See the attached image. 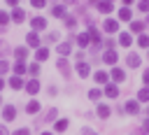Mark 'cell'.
Returning <instances> with one entry per match:
<instances>
[{
  "instance_id": "32",
  "label": "cell",
  "mask_w": 149,
  "mask_h": 135,
  "mask_svg": "<svg viewBox=\"0 0 149 135\" xmlns=\"http://www.w3.org/2000/svg\"><path fill=\"white\" fill-rule=\"evenodd\" d=\"M28 74H33V79H35V77H37V74H40V63H37V61H35V63H30V65H28Z\"/></svg>"
},
{
  "instance_id": "50",
  "label": "cell",
  "mask_w": 149,
  "mask_h": 135,
  "mask_svg": "<svg viewBox=\"0 0 149 135\" xmlns=\"http://www.w3.org/2000/svg\"><path fill=\"white\" fill-rule=\"evenodd\" d=\"M42 135H54V133H47V130H44V133H42Z\"/></svg>"
},
{
  "instance_id": "33",
  "label": "cell",
  "mask_w": 149,
  "mask_h": 135,
  "mask_svg": "<svg viewBox=\"0 0 149 135\" xmlns=\"http://www.w3.org/2000/svg\"><path fill=\"white\" fill-rule=\"evenodd\" d=\"M137 47H142V49H149V35H144V33H142V35L137 37Z\"/></svg>"
},
{
  "instance_id": "7",
  "label": "cell",
  "mask_w": 149,
  "mask_h": 135,
  "mask_svg": "<svg viewBox=\"0 0 149 135\" xmlns=\"http://www.w3.org/2000/svg\"><path fill=\"white\" fill-rule=\"evenodd\" d=\"M74 68H77V74H79V77H88V74H91V65L84 63V61H79Z\"/></svg>"
},
{
  "instance_id": "49",
  "label": "cell",
  "mask_w": 149,
  "mask_h": 135,
  "mask_svg": "<svg viewBox=\"0 0 149 135\" xmlns=\"http://www.w3.org/2000/svg\"><path fill=\"white\" fill-rule=\"evenodd\" d=\"M2 88H5V79L0 77V91H2Z\"/></svg>"
},
{
  "instance_id": "46",
  "label": "cell",
  "mask_w": 149,
  "mask_h": 135,
  "mask_svg": "<svg viewBox=\"0 0 149 135\" xmlns=\"http://www.w3.org/2000/svg\"><path fill=\"white\" fill-rule=\"evenodd\" d=\"M5 51H7V44H5V42H0V56H2Z\"/></svg>"
},
{
  "instance_id": "1",
  "label": "cell",
  "mask_w": 149,
  "mask_h": 135,
  "mask_svg": "<svg viewBox=\"0 0 149 135\" xmlns=\"http://www.w3.org/2000/svg\"><path fill=\"white\" fill-rule=\"evenodd\" d=\"M30 28H33L35 33L44 30V28H47V19H44V16H35V19H30Z\"/></svg>"
},
{
  "instance_id": "20",
  "label": "cell",
  "mask_w": 149,
  "mask_h": 135,
  "mask_svg": "<svg viewBox=\"0 0 149 135\" xmlns=\"http://www.w3.org/2000/svg\"><path fill=\"white\" fill-rule=\"evenodd\" d=\"M86 33H88V37H91V42H93L95 47H100V33H98V28H88Z\"/></svg>"
},
{
  "instance_id": "5",
  "label": "cell",
  "mask_w": 149,
  "mask_h": 135,
  "mask_svg": "<svg viewBox=\"0 0 149 135\" xmlns=\"http://www.w3.org/2000/svg\"><path fill=\"white\" fill-rule=\"evenodd\" d=\"M14 116H16V107L14 105H5L2 107V119L5 121H14Z\"/></svg>"
},
{
  "instance_id": "26",
  "label": "cell",
  "mask_w": 149,
  "mask_h": 135,
  "mask_svg": "<svg viewBox=\"0 0 149 135\" xmlns=\"http://www.w3.org/2000/svg\"><path fill=\"white\" fill-rule=\"evenodd\" d=\"M112 79H114V81H123V79H126V72H123L121 68H112Z\"/></svg>"
},
{
  "instance_id": "43",
  "label": "cell",
  "mask_w": 149,
  "mask_h": 135,
  "mask_svg": "<svg viewBox=\"0 0 149 135\" xmlns=\"http://www.w3.org/2000/svg\"><path fill=\"white\" fill-rule=\"evenodd\" d=\"M142 79H144V86H149V70H144V74H142Z\"/></svg>"
},
{
  "instance_id": "9",
  "label": "cell",
  "mask_w": 149,
  "mask_h": 135,
  "mask_svg": "<svg viewBox=\"0 0 149 135\" xmlns=\"http://www.w3.org/2000/svg\"><path fill=\"white\" fill-rule=\"evenodd\" d=\"M23 88H26L30 95H35V93H37L42 86H40V81H37V79H30V81H26V86H23Z\"/></svg>"
},
{
  "instance_id": "36",
  "label": "cell",
  "mask_w": 149,
  "mask_h": 135,
  "mask_svg": "<svg viewBox=\"0 0 149 135\" xmlns=\"http://www.w3.org/2000/svg\"><path fill=\"white\" fill-rule=\"evenodd\" d=\"M7 72H9V63L5 58H0V74H7Z\"/></svg>"
},
{
  "instance_id": "4",
  "label": "cell",
  "mask_w": 149,
  "mask_h": 135,
  "mask_svg": "<svg viewBox=\"0 0 149 135\" xmlns=\"http://www.w3.org/2000/svg\"><path fill=\"white\" fill-rule=\"evenodd\" d=\"M102 61H105V63H107V65H114V63H116V61H119V54H116V51H114V49H107V51H105V54H102Z\"/></svg>"
},
{
  "instance_id": "53",
  "label": "cell",
  "mask_w": 149,
  "mask_h": 135,
  "mask_svg": "<svg viewBox=\"0 0 149 135\" xmlns=\"http://www.w3.org/2000/svg\"><path fill=\"white\" fill-rule=\"evenodd\" d=\"M147 21H149V19H147Z\"/></svg>"
},
{
  "instance_id": "35",
  "label": "cell",
  "mask_w": 149,
  "mask_h": 135,
  "mask_svg": "<svg viewBox=\"0 0 149 135\" xmlns=\"http://www.w3.org/2000/svg\"><path fill=\"white\" fill-rule=\"evenodd\" d=\"M100 95H102L100 88H91V91H88V98H91V100H100Z\"/></svg>"
},
{
  "instance_id": "16",
  "label": "cell",
  "mask_w": 149,
  "mask_h": 135,
  "mask_svg": "<svg viewBox=\"0 0 149 135\" xmlns=\"http://www.w3.org/2000/svg\"><path fill=\"white\" fill-rule=\"evenodd\" d=\"M119 21H133L130 7H121V9H119Z\"/></svg>"
},
{
  "instance_id": "15",
  "label": "cell",
  "mask_w": 149,
  "mask_h": 135,
  "mask_svg": "<svg viewBox=\"0 0 149 135\" xmlns=\"http://www.w3.org/2000/svg\"><path fill=\"white\" fill-rule=\"evenodd\" d=\"M65 12H68V9H65L63 5H54V7H51V16H56V19H65Z\"/></svg>"
},
{
  "instance_id": "41",
  "label": "cell",
  "mask_w": 149,
  "mask_h": 135,
  "mask_svg": "<svg viewBox=\"0 0 149 135\" xmlns=\"http://www.w3.org/2000/svg\"><path fill=\"white\" fill-rule=\"evenodd\" d=\"M56 40H58L56 33H49V35H47V42H56Z\"/></svg>"
},
{
  "instance_id": "30",
  "label": "cell",
  "mask_w": 149,
  "mask_h": 135,
  "mask_svg": "<svg viewBox=\"0 0 149 135\" xmlns=\"http://www.w3.org/2000/svg\"><path fill=\"white\" fill-rule=\"evenodd\" d=\"M95 114H98L100 119H107V116H109V107H107V105H98V109H95Z\"/></svg>"
},
{
  "instance_id": "52",
  "label": "cell",
  "mask_w": 149,
  "mask_h": 135,
  "mask_svg": "<svg viewBox=\"0 0 149 135\" xmlns=\"http://www.w3.org/2000/svg\"><path fill=\"white\" fill-rule=\"evenodd\" d=\"M0 102H2V100H0Z\"/></svg>"
},
{
  "instance_id": "3",
  "label": "cell",
  "mask_w": 149,
  "mask_h": 135,
  "mask_svg": "<svg viewBox=\"0 0 149 135\" xmlns=\"http://www.w3.org/2000/svg\"><path fill=\"white\" fill-rule=\"evenodd\" d=\"M9 16H12V21H14V23H23V21H26V12H23L21 7H14Z\"/></svg>"
},
{
  "instance_id": "28",
  "label": "cell",
  "mask_w": 149,
  "mask_h": 135,
  "mask_svg": "<svg viewBox=\"0 0 149 135\" xmlns=\"http://www.w3.org/2000/svg\"><path fill=\"white\" fill-rule=\"evenodd\" d=\"M93 77H95V81H98V84H107V79H109V74H107L105 70H98Z\"/></svg>"
},
{
  "instance_id": "45",
  "label": "cell",
  "mask_w": 149,
  "mask_h": 135,
  "mask_svg": "<svg viewBox=\"0 0 149 135\" xmlns=\"http://www.w3.org/2000/svg\"><path fill=\"white\" fill-rule=\"evenodd\" d=\"M0 135H9V130H7V126H0Z\"/></svg>"
},
{
  "instance_id": "51",
  "label": "cell",
  "mask_w": 149,
  "mask_h": 135,
  "mask_svg": "<svg viewBox=\"0 0 149 135\" xmlns=\"http://www.w3.org/2000/svg\"><path fill=\"white\" fill-rule=\"evenodd\" d=\"M147 116H149V107H147Z\"/></svg>"
},
{
  "instance_id": "24",
  "label": "cell",
  "mask_w": 149,
  "mask_h": 135,
  "mask_svg": "<svg viewBox=\"0 0 149 135\" xmlns=\"http://www.w3.org/2000/svg\"><path fill=\"white\" fill-rule=\"evenodd\" d=\"M142 30H144V21H130V33L142 35Z\"/></svg>"
},
{
  "instance_id": "18",
  "label": "cell",
  "mask_w": 149,
  "mask_h": 135,
  "mask_svg": "<svg viewBox=\"0 0 149 135\" xmlns=\"http://www.w3.org/2000/svg\"><path fill=\"white\" fill-rule=\"evenodd\" d=\"M56 68L61 70V74H63V77H68V74H70V65H68V61H65V58H58Z\"/></svg>"
},
{
  "instance_id": "38",
  "label": "cell",
  "mask_w": 149,
  "mask_h": 135,
  "mask_svg": "<svg viewBox=\"0 0 149 135\" xmlns=\"http://www.w3.org/2000/svg\"><path fill=\"white\" fill-rule=\"evenodd\" d=\"M65 26H68V28H74V26H77V19H74V16H65Z\"/></svg>"
},
{
  "instance_id": "12",
  "label": "cell",
  "mask_w": 149,
  "mask_h": 135,
  "mask_svg": "<svg viewBox=\"0 0 149 135\" xmlns=\"http://www.w3.org/2000/svg\"><path fill=\"white\" fill-rule=\"evenodd\" d=\"M95 7H98L100 14H109V12H112V2H109V0H98Z\"/></svg>"
},
{
  "instance_id": "6",
  "label": "cell",
  "mask_w": 149,
  "mask_h": 135,
  "mask_svg": "<svg viewBox=\"0 0 149 135\" xmlns=\"http://www.w3.org/2000/svg\"><path fill=\"white\" fill-rule=\"evenodd\" d=\"M26 42H28V47H35V49H40V47H42V44H40V35H37L35 30L26 35Z\"/></svg>"
},
{
  "instance_id": "11",
  "label": "cell",
  "mask_w": 149,
  "mask_h": 135,
  "mask_svg": "<svg viewBox=\"0 0 149 135\" xmlns=\"http://www.w3.org/2000/svg\"><path fill=\"white\" fill-rule=\"evenodd\" d=\"M68 126H70L68 119H56V121H54V130H56V133H65Z\"/></svg>"
},
{
  "instance_id": "23",
  "label": "cell",
  "mask_w": 149,
  "mask_h": 135,
  "mask_svg": "<svg viewBox=\"0 0 149 135\" xmlns=\"http://www.w3.org/2000/svg\"><path fill=\"white\" fill-rule=\"evenodd\" d=\"M9 86H12L14 91H19V88H23L26 84H23V79H21V77H16V74H14V77H9Z\"/></svg>"
},
{
  "instance_id": "47",
  "label": "cell",
  "mask_w": 149,
  "mask_h": 135,
  "mask_svg": "<svg viewBox=\"0 0 149 135\" xmlns=\"http://www.w3.org/2000/svg\"><path fill=\"white\" fill-rule=\"evenodd\" d=\"M5 2H7V5H12V7H16V5H19V0H5Z\"/></svg>"
},
{
  "instance_id": "19",
  "label": "cell",
  "mask_w": 149,
  "mask_h": 135,
  "mask_svg": "<svg viewBox=\"0 0 149 135\" xmlns=\"http://www.w3.org/2000/svg\"><path fill=\"white\" fill-rule=\"evenodd\" d=\"M107 98H116L119 95V88H116V84H105V91H102Z\"/></svg>"
},
{
  "instance_id": "21",
  "label": "cell",
  "mask_w": 149,
  "mask_h": 135,
  "mask_svg": "<svg viewBox=\"0 0 149 135\" xmlns=\"http://www.w3.org/2000/svg\"><path fill=\"white\" fill-rule=\"evenodd\" d=\"M14 58H16V61H26V58H28V49H26V47H16V49H14Z\"/></svg>"
},
{
  "instance_id": "13",
  "label": "cell",
  "mask_w": 149,
  "mask_h": 135,
  "mask_svg": "<svg viewBox=\"0 0 149 135\" xmlns=\"http://www.w3.org/2000/svg\"><path fill=\"white\" fill-rule=\"evenodd\" d=\"M56 51L61 54V58H65V56H70V51H72V44H70V42H61Z\"/></svg>"
},
{
  "instance_id": "2",
  "label": "cell",
  "mask_w": 149,
  "mask_h": 135,
  "mask_svg": "<svg viewBox=\"0 0 149 135\" xmlns=\"http://www.w3.org/2000/svg\"><path fill=\"white\" fill-rule=\"evenodd\" d=\"M102 30H105V33H109V35H114V33L119 30V21H116V19H105Z\"/></svg>"
},
{
  "instance_id": "54",
  "label": "cell",
  "mask_w": 149,
  "mask_h": 135,
  "mask_svg": "<svg viewBox=\"0 0 149 135\" xmlns=\"http://www.w3.org/2000/svg\"><path fill=\"white\" fill-rule=\"evenodd\" d=\"M109 2H112V0H109Z\"/></svg>"
},
{
  "instance_id": "39",
  "label": "cell",
  "mask_w": 149,
  "mask_h": 135,
  "mask_svg": "<svg viewBox=\"0 0 149 135\" xmlns=\"http://www.w3.org/2000/svg\"><path fill=\"white\" fill-rule=\"evenodd\" d=\"M30 5H33L35 9H42V7L47 5V0H30Z\"/></svg>"
},
{
  "instance_id": "27",
  "label": "cell",
  "mask_w": 149,
  "mask_h": 135,
  "mask_svg": "<svg viewBox=\"0 0 149 135\" xmlns=\"http://www.w3.org/2000/svg\"><path fill=\"white\" fill-rule=\"evenodd\" d=\"M40 107H42V105H40L37 100H30V102L26 105V112H28V114H37V112H40Z\"/></svg>"
},
{
  "instance_id": "42",
  "label": "cell",
  "mask_w": 149,
  "mask_h": 135,
  "mask_svg": "<svg viewBox=\"0 0 149 135\" xmlns=\"http://www.w3.org/2000/svg\"><path fill=\"white\" fill-rule=\"evenodd\" d=\"M142 130H144V133H149V116L142 121Z\"/></svg>"
},
{
  "instance_id": "48",
  "label": "cell",
  "mask_w": 149,
  "mask_h": 135,
  "mask_svg": "<svg viewBox=\"0 0 149 135\" xmlns=\"http://www.w3.org/2000/svg\"><path fill=\"white\" fill-rule=\"evenodd\" d=\"M121 2H123V7H128V5H133L135 0H121Z\"/></svg>"
},
{
  "instance_id": "22",
  "label": "cell",
  "mask_w": 149,
  "mask_h": 135,
  "mask_svg": "<svg viewBox=\"0 0 149 135\" xmlns=\"http://www.w3.org/2000/svg\"><path fill=\"white\" fill-rule=\"evenodd\" d=\"M126 63H128V68H140V56L137 54H128V58H126Z\"/></svg>"
},
{
  "instance_id": "31",
  "label": "cell",
  "mask_w": 149,
  "mask_h": 135,
  "mask_svg": "<svg viewBox=\"0 0 149 135\" xmlns=\"http://www.w3.org/2000/svg\"><path fill=\"white\" fill-rule=\"evenodd\" d=\"M9 21H12V16H9L7 12H2V9H0V30H5V26H7Z\"/></svg>"
},
{
  "instance_id": "29",
  "label": "cell",
  "mask_w": 149,
  "mask_h": 135,
  "mask_svg": "<svg viewBox=\"0 0 149 135\" xmlns=\"http://www.w3.org/2000/svg\"><path fill=\"white\" fill-rule=\"evenodd\" d=\"M147 100H149V86L137 91V102H147Z\"/></svg>"
},
{
  "instance_id": "8",
  "label": "cell",
  "mask_w": 149,
  "mask_h": 135,
  "mask_svg": "<svg viewBox=\"0 0 149 135\" xmlns=\"http://www.w3.org/2000/svg\"><path fill=\"white\" fill-rule=\"evenodd\" d=\"M12 68H14V74H16V77H21V74H26V72H28V65H26V61H16Z\"/></svg>"
},
{
  "instance_id": "25",
  "label": "cell",
  "mask_w": 149,
  "mask_h": 135,
  "mask_svg": "<svg viewBox=\"0 0 149 135\" xmlns=\"http://www.w3.org/2000/svg\"><path fill=\"white\" fill-rule=\"evenodd\" d=\"M119 44H121V47H130V44H133L130 33H121V35H119Z\"/></svg>"
},
{
  "instance_id": "34",
  "label": "cell",
  "mask_w": 149,
  "mask_h": 135,
  "mask_svg": "<svg viewBox=\"0 0 149 135\" xmlns=\"http://www.w3.org/2000/svg\"><path fill=\"white\" fill-rule=\"evenodd\" d=\"M137 9L144 12V14H149V0H137Z\"/></svg>"
},
{
  "instance_id": "40",
  "label": "cell",
  "mask_w": 149,
  "mask_h": 135,
  "mask_svg": "<svg viewBox=\"0 0 149 135\" xmlns=\"http://www.w3.org/2000/svg\"><path fill=\"white\" fill-rule=\"evenodd\" d=\"M14 135H30V128H19L14 130Z\"/></svg>"
},
{
  "instance_id": "44",
  "label": "cell",
  "mask_w": 149,
  "mask_h": 135,
  "mask_svg": "<svg viewBox=\"0 0 149 135\" xmlns=\"http://www.w3.org/2000/svg\"><path fill=\"white\" fill-rule=\"evenodd\" d=\"M81 135H98V133H93L91 128H84V130H81Z\"/></svg>"
},
{
  "instance_id": "37",
  "label": "cell",
  "mask_w": 149,
  "mask_h": 135,
  "mask_svg": "<svg viewBox=\"0 0 149 135\" xmlns=\"http://www.w3.org/2000/svg\"><path fill=\"white\" fill-rule=\"evenodd\" d=\"M56 114H58L56 109H49V112L44 114V121H47V123H49V121H54V119H56Z\"/></svg>"
},
{
  "instance_id": "14",
  "label": "cell",
  "mask_w": 149,
  "mask_h": 135,
  "mask_svg": "<svg viewBox=\"0 0 149 135\" xmlns=\"http://www.w3.org/2000/svg\"><path fill=\"white\" fill-rule=\"evenodd\" d=\"M47 58H49V49H47V47L35 49V61H37V63H42V61H47Z\"/></svg>"
},
{
  "instance_id": "10",
  "label": "cell",
  "mask_w": 149,
  "mask_h": 135,
  "mask_svg": "<svg viewBox=\"0 0 149 135\" xmlns=\"http://www.w3.org/2000/svg\"><path fill=\"white\" fill-rule=\"evenodd\" d=\"M123 112H126V114H137V112H140V102H137V100H128L126 107H123Z\"/></svg>"
},
{
  "instance_id": "17",
  "label": "cell",
  "mask_w": 149,
  "mask_h": 135,
  "mask_svg": "<svg viewBox=\"0 0 149 135\" xmlns=\"http://www.w3.org/2000/svg\"><path fill=\"white\" fill-rule=\"evenodd\" d=\"M77 44H79L81 49H86V47L91 44V37H88V33H79V35H77Z\"/></svg>"
}]
</instances>
